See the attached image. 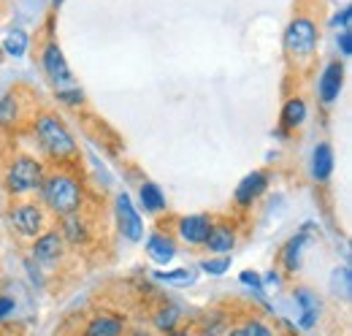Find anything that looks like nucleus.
Instances as JSON below:
<instances>
[{
	"instance_id": "1",
	"label": "nucleus",
	"mask_w": 352,
	"mask_h": 336,
	"mask_svg": "<svg viewBox=\"0 0 352 336\" xmlns=\"http://www.w3.org/2000/svg\"><path fill=\"white\" fill-rule=\"evenodd\" d=\"M41 204L52 217H68L85 209V187L79 176L68 168H54L44 176L41 185Z\"/></svg>"
},
{
	"instance_id": "2",
	"label": "nucleus",
	"mask_w": 352,
	"mask_h": 336,
	"mask_svg": "<svg viewBox=\"0 0 352 336\" xmlns=\"http://www.w3.org/2000/svg\"><path fill=\"white\" fill-rule=\"evenodd\" d=\"M33 133H36V141L41 147L46 158L57 166H68L79 158V144L71 133V127L65 125L54 112H41L36 114L33 120Z\"/></svg>"
},
{
	"instance_id": "3",
	"label": "nucleus",
	"mask_w": 352,
	"mask_h": 336,
	"mask_svg": "<svg viewBox=\"0 0 352 336\" xmlns=\"http://www.w3.org/2000/svg\"><path fill=\"white\" fill-rule=\"evenodd\" d=\"M44 176H46V168L36 155L19 152V155H14V158L6 163L3 185H6V190H8L14 198H30V196H36V193L41 190Z\"/></svg>"
},
{
	"instance_id": "4",
	"label": "nucleus",
	"mask_w": 352,
	"mask_h": 336,
	"mask_svg": "<svg viewBox=\"0 0 352 336\" xmlns=\"http://www.w3.org/2000/svg\"><path fill=\"white\" fill-rule=\"evenodd\" d=\"M8 222H11V228H14V233L19 239L33 242L36 236H41L44 231H49L52 214L44 209V204L30 201V198H22V201H16L8 209Z\"/></svg>"
},
{
	"instance_id": "5",
	"label": "nucleus",
	"mask_w": 352,
	"mask_h": 336,
	"mask_svg": "<svg viewBox=\"0 0 352 336\" xmlns=\"http://www.w3.org/2000/svg\"><path fill=\"white\" fill-rule=\"evenodd\" d=\"M317 25L309 17H296L287 30H285V49L290 54V60L296 65H307L311 63L314 52H317Z\"/></svg>"
},
{
	"instance_id": "6",
	"label": "nucleus",
	"mask_w": 352,
	"mask_h": 336,
	"mask_svg": "<svg viewBox=\"0 0 352 336\" xmlns=\"http://www.w3.org/2000/svg\"><path fill=\"white\" fill-rule=\"evenodd\" d=\"M41 68H44L46 79L54 84V90H65V87H74V71L60 49V43L49 41L41 49Z\"/></svg>"
},
{
	"instance_id": "7",
	"label": "nucleus",
	"mask_w": 352,
	"mask_h": 336,
	"mask_svg": "<svg viewBox=\"0 0 352 336\" xmlns=\"http://www.w3.org/2000/svg\"><path fill=\"white\" fill-rule=\"evenodd\" d=\"M30 255H33L36 263H41V266H46V269H54V266H60V263L65 260L68 244H65V239L60 236V231H52V228H49V231H44L41 236L33 239Z\"/></svg>"
},
{
	"instance_id": "8",
	"label": "nucleus",
	"mask_w": 352,
	"mask_h": 336,
	"mask_svg": "<svg viewBox=\"0 0 352 336\" xmlns=\"http://www.w3.org/2000/svg\"><path fill=\"white\" fill-rule=\"evenodd\" d=\"M114 214H117V228H120V233H122L128 242H141V236H144V222H141V214L133 207L128 193H120V196H117V201H114Z\"/></svg>"
},
{
	"instance_id": "9",
	"label": "nucleus",
	"mask_w": 352,
	"mask_h": 336,
	"mask_svg": "<svg viewBox=\"0 0 352 336\" xmlns=\"http://www.w3.org/2000/svg\"><path fill=\"white\" fill-rule=\"evenodd\" d=\"M212 217L209 214H187V217H179L176 220V233L184 244L190 247H204L206 244V236L212 231Z\"/></svg>"
},
{
	"instance_id": "10",
	"label": "nucleus",
	"mask_w": 352,
	"mask_h": 336,
	"mask_svg": "<svg viewBox=\"0 0 352 336\" xmlns=\"http://www.w3.org/2000/svg\"><path fill=\"white\" fill-rule=\"evenodd\" d=\"M342 87H344V65L339 60H331L322 68L320 82H317V95H320L322 106H333L342 95Z\"/></svg>"
},
{
	"instance_id": "11",
	"label": "nucleus",
	"mask_w": 352,
	"mask_h": 336,
	"mask_svg": "<svg viewBox=\"0 0 352 336\" xmlns=\"http://www.w3.org/2000/svg\"><path fill=\"white\" fill-rule=\"evenodd\" d=\"M268 190V174L265 171H252L247 174L239 185H236V193H233V201L241 207V209H250L261 196Z\"/></svg>"
},
{
	"instance_id": "12",
	"label": "nucleus",
	"mask_w": 352,
	"mask_h": 336,
	"mask_svg": "<svg viewBox=\"0 0 352 336\" xmlns=\"http://www.w3.org/2000/svg\"><path fill=\"white\" fill-rule=\"evenodd\" d=\"M60 236L65 239L68 247H85L89 239H92V222H89L82 211L68 214V217H60Z\"/></svg>"
},
{
	"instance_id": "13",
	"label": "nucleus",
	"mask_w": 352,
	"mask_h": 336,
	"mask_svg": "<svg viewBox=\"0 0 352 336\" xmlns=\"http://www.w3.org/2000/svg\"><path fill=\"white\" fill-rule=\"evenodd\" d=\"M128 334V326H125V317L114 315V312H95L87 320L82 336H125Z\"/></svg>"
},
{
	"instance_id": "14",
	"label": "nucleus",
	"mask_w": 352,
	"mask_h": 336,
	"mask_svg": "<svg viewBox=\"0 0 352 336\" xmlns=\"http://www.w3.org/2000/svg\"><path fill=\"white\" fill-rule=\"evenodd\" d=\"M293 301H296L298 309H301V315H298V328L311 331V328L320 323V312H322V304H320L317 293L309 291V288H296V291H293Z\"/></svg>"
},
{
	"instance_id": "15",
	"label": "nucleus",
	"mask_w": 352,
	"mask_h": 336,
	"mask_svg": "<svg viewBox=\"0 0 352 336\" xmlns=\"http://www.w3.org/2000/svg\"><path fill=\"white\" fill-rule=\"evenodd\" d=\"M204 247L212 255H230V250L236 247V228L230 222H212V231Z\"/></svg>"
},
{
	"instance_id": "16",
	"label": "nucleus",
	"mask_w": 352,
	"mask_h": 336,
	"mask_svg": "<svg viewBox=\"0 0 352 336\" xmlns=\"http://www.w3.org/2000/svg\"><path fill=\"white\" fill-rule=\"evenodd\" d=\"M146 255H149L152 263H157V266H168V263L176 258L174 236H168V233H163V231H155V233L146 239Z\"/></svg>"
},
{
	"instance_id": "17",
	"label": "nucleus",
	"mask_w": 352,
	"mask_h": 336,
	"mask_svg": "<svg viewBox=\"0 0 352 336\" xmlns=\"http://www.w3.org/2000/svg\"><path fill=\"white\" fill-rule=\"evenodd\" d=\"M25 109H22V95L16 90H8L0 98V130H14L22 123Z\"/></svg>"
},
{
	"instance_id": "18",
	"label": "nucleus",
	"mask_w": 352,
	"mask_h": 336,
	"mask_svg": "<svg viewBox=\"0 0 352 336\" xmlns=\"http://www.w3.org/2000/svg\"><path fill=\"white\" fill-rule=\"evenodd\" d=\"M309 109L304 98H287L285 106H282V114H279V123L285 130H298V127L307 123Z\"/></svg>"
},
{
	"instance_id": "19",
	"label": "nucleus",
	"mask_w": 352,
	"mask_h": 336,
	"mask_svg": "<svg viewBox=\"0 0 352 336\" xmlns=\"http://www.w3.org/2000/svg\"><path fill=\"white\" fill-rule=\"evenodd\" d=\"M182 326V309L176 304H160L152 312V328L157 334H171Z\"/></svg>"
},
{
	"instance_id": "20",
	"label": "nucleus",
	"mask_w": 352,
	"mask_h": 336,
	"mask_svg": "<svg viewBox=\"0 0 352 336\" xmlns=\"http://www.w3.org/2000/svg\"><path fill=\"white\" fill-rule=\"evenodd\" d=\"M307 242H309V225L298 236H293V239L285 244V250H282V266H285L287 274H296V271L301 269V255H304Z\"/></svg>"
},
{
	"instance_id": "21",
	"label": "nucleus",
	"mask_w": 352,
	"mask_h": 336,
	"mask_svg": "<svg viewBox=\"0 0 352 336\" xmlns=\"http://www.w3.org/2000/svg\"><path fill=\"white\" fill-rule=\"evenodd\" d=\"M331 174H333V149H331V144L322 141L311 152V176L317 182H328Z\"/></svg>"
},
{
	"instance_id": "22",
	"label": "nucleus",
	"mask_w": 352,
	"mask_h": 336,
	"mask_svg": "<svg viewBox=\"0 0 352 336\" xmlns=\"http://www.w3.org/2000/svg\"><path fill=\"white\" fill-rule=\"evenodd\" d=\"M138 198H141L144 211H149V214H160L166 209V196H163L160 185H155V182H144L138 190Z\"/></svg>"
},
{
	"instance_id": "23",
	"label": "nucleus",
	"mask_w": 352,
	"mask_h": 336,
	"mask_svg": "<svg viewBox=\"0 0 352 336\" xmlns=\"http://www.w3.org/2000/svg\"><path fill=\"white\" fill-rule=\"evenodd\" d=\"M155 280L166 282V285H179V288H187L198 280V271L192 269H174V271H155Z\"/></svg>"
},
{
	"instance_id": "24",
	"label": "nucleus",
	"mask_w": 352,
	"mask_h": 336,
	"mask_svg": "<svg viewBox=\"0 0 352 336\" xmlns=\"http://www.w3.org/2000/svg\"><path fill=\"white\" fill-rule=\"evenodd\" d=\"M331 293L342 295L344 301H350V293H352V274L347 266H342V269H333V274H331Z\"/></svg>"
},
{
	"instance_id": "25",
	"label": "nucleus",
	"mask_w": 352,
	"mask_h": 336,
	"mask_svg": "<svg viewBox=\"0 0 352 336\" xmlns=\"http://www.w3.org/2000/svg\"><path fill=\"white\" fill-rule=\"evenodd\" d=\"M28 43H30V39H28V33L25 30H11L8 36H6V41H3V54H11V57H22L25 52H28Z\"/></svg>"
},
{
	"instance_id": "26",
	"label": "nucleus",
	"mask_w": 352,
	"mask_h": 336,
	"mask_svg": "<svg viewBox=\"0 0 352 336\" xmlns=\"http://www.w3.org/2000/svg\"><path fill=\"white\" fill-rule=\"evenodd\" d=\"M228 331V320L222 317L220 312H206L204 320L198 323V334L201 336H220Z\"/></svg>"
},
{
	"instance_id": "27",
	"label": "nucleus",
	"mask_w": 352,
	"mask_h": 336,
	"mask_svg": "<svg viewBox=\"0 0 352 336\" xmlns=\"http://www.w3.org/2000/svg\"><path fill=\"white\" fill-rule=\"evenodd\" d=\"M204 274H212V277H222L228 269H230V255H214V258H206L201 260L198 266Z\"/></svg>"
},
{
	"instance_id": "28",
	"label": "nucleus",
	"mask_w": 352,
	"mask_h": 336,
	"mask_svg": "<svg viewBox=\"0 0 352 336\" xmlns=\"http://www.w3.org/2000/svg\"><path fill=\"white\" fill-rule=\"evenodd\" d=\"M57 101L65 103V106H85V92L74 84V87H65V90H57Z\"/></svg>"
},
{
	"instance_id": "29",
	"label": "nucleus",
	"mask_w": 352,
	"mask_h": 336,
	"mask_svg": "<svg viewBox=\"0 0 352 336\" xmlns=\"http://www.w3.org/2000/svg\"><path fill=\"white\" fill-rule=\"evenodd\" d=\"M244 336H274V331H271V326L268 323H263L261 317H250L244 326Z\"/></svg>"
},
{
	"instance_id": "30",
	"label": "nucleus",
	"mask_w": 352,
	"mask_h": 336,
	"mask_svg": "<svg viewBox=\"0 0 352 336\" xmlns=\"http://www.w3.org/2000/svg\"><path fill=\"white\" fill-rule=\"evenodd\" d=\"M241 285H247V288H255V293H263V280L255 274V271H241Z\"/></svg>"
},
{
	"instance_id": "31",
	"label": "nucleus",
	"mask_w": 352,
	"mask_h": 336,
	"mask_svg": "<svg viewBox=\"0 0 352 336\" xmlns=\"http://www.w3.org/2000/svg\"><path fill=\"white\" fill-rule=\"evenodd\" d=\"M336 43H339L342 57H350L352 54V30H342V33H339V39H336Z\"/></svg>"
},
{
	"instance_id": "32",
	"label": "nucleus",
	"mask_w": 352,
	"mask_h": 336,
	"mask_svg": "<svg viewBox=\"0 0 352 336\" xmlns=\"http://www.w3.org/2000/svg\"><path fill=\"white\" fill-rule=\"evenodd\" d=\"M350 19H352V8L350 6H344V8H342L331 22H333L336 28H342V30H350Z\"/></svg>"
},
{
	"instance_id": "33",
	"label": "nucleus",
	"mask_w": 352,
	"mask_h": 336,
	"mask_svg": "<svg viewBox=\"0 0 352 336\" xmlns=\"http://www.w3.org/2000/svg\"><path fill=\"white\" fill-rule=\"evenodd\" d=\"M14 298H8V295H0V323L8 317V315H14Z\"/></svg>"
},
{
	"instance_id": "34",
	"label": "nucleus",
	"mask_w": 352,
	"mask_h": 336,
	"mask_svg": "<svg viewBox=\"0 0 352 336\" xmlns=\"http://www.w3.org/2000/svg\"><path fill=\"white\" fill-rule=\"evenodd\" d=\"M166 336H192V331H190V328H182V326H179L176 331H171V334H166Z\"/></svg>"
},
{
	"instance_id": "35",
	"label": "nucleus",
	"mask_w": 352,
	"mask_h": 336,
	"mask_svg": "<svg viewBox=\"0 0 352 336\" xmlns=\"http://www.w3.org/2000/svg\"><path fill=\"white\" fill-rule=\"evenodd\" d=\"M225 336H244V328H241V326H236V328H230V331H225Z\"/></svg>"
},
{
	"instance_id": "36",
	"label": "nucleus",
	"mask_w": 352,
	"mask_h": 336,
	"mask_svg": "<svg viewBox=\"0 0 352 336\" xmlns=\"http://www.w3.org/2000/svg\"><path fill=\"white\" fill-rule=\"evenodd\" d=\"M131 336H152V334H149V331H133Z\"/></svg>"
},
{
	"instance_id": "37",
	"label": "nucleus",
	"mask_w": 352,
	"mask_h": 336,
	"mask_svg": "<svg viewBox=\"0 0 352 336\" xmlns=\"http://www.w3.org/2000/svg\"><path fill=\"white\" fill-rule=\"evenodd\" d=\"M3 57H6V54H3V49H0V63H3Z\"/></svg>"
},
{
	"instance_id": "38",
	"label": "nucleus",
	"mask_w": 352,
	"mask_h": 336,
	"mask_svg": "<svg viewBox=\"0 0 352 336\" xmlns=\"http://www.w3.org/2000/svg\"><path fill=\"white\" fill-rule=\"evenodd\" d=\"M60 3H63V0H54V6H60Z\"/></svg>"
},
{
	"instance_id": "39",
	"label": "nucleus",
	"mask_w": 352,
	"mask_h": 336,
	"mask_svg": "<svg viewBox=\"0 0 352 336\" xmlns=\"http://www.w3.org/2000/svg\"><path fill=\"white\" fill-rule=\"evenodd\" d=\"M274 336H279V334H274Z\"/></svg>"
}]
</instances>
